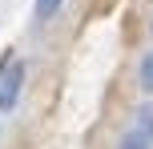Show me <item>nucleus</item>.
Returning a JSON list of instances; mask_svg holds the SVG:
<instances>
[{"label":"nucleus","instance_id":"nucleus-5","mask_svg":"<svg viewBox=\"0 0 153 149\" xmlns=\"http://www.w3.org/2000/svg\"><path fill=\"white\" fill-rule=\"evenodd\" d=\"M121 149H149V141L137 133V129H129V133L121 137Z\"/></svg>","mask_w":153,"mask_h":149},{"label":"nucleus","instance_id":"nucleus-1","mask_svg":"<svg viewBox=\"0 0 153 149\" xmlns=\"http://www.w3.org/2000/svg\"><path fill=\"white\" fill-rule=\"evenodd\" d=\"M20 85H24V73H20V64H12V69L0 77V113L16 109V101H20Z\"/></svg>","mask_w":153,"mask_h":149},{"label":"nucleus","instance_id":"nucleus-2","mask_svg":"<svg viewBox=\"0 0 153 149\" xmlns=\"http://www.w3.org/2000/svg\"><path fill=\"white\" fill-rule=\"evenodd\" d=\"M133 129H137V133L153 145V105H141V109H137V121H133Z\"/></svg>","mask_w":153,"mask_h":149},{"label":"nucleus","instance_id":"nucleus-4","mask_svg":"<svg viewBox=\"0 0 153 149\" xmlns=\"http://www.w3.org/2000/svg\"><path fill=\"white\" fill-rule=\"evenodd\" d=\"M61 4H65V0H36V16H40V20H48V16L61 12Z\"/></svg>","mask_w":153,"mask_h":149},{"label":"nucleus","instance_id":"nucleus-3","mask_svg":"<svg viewBox=\"0 0 153 149\" xmlns=\"http://www.w3.org/2000/svg\"><path fill=\"white\" fill-rule=\"evenodd\" d=\"M141 89H145V93H153V53L141 56Z\"/></svg>","mask_w":153,"mask_h":149}]
</instances>
